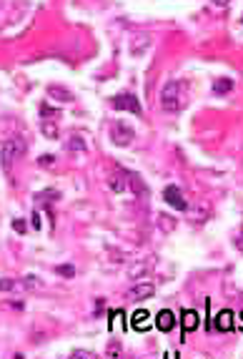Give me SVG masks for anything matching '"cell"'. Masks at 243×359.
Wrapping results in <instances>:
<instances>
[{"instance_id": "23", "label": "cell", "mask_w": 243, "mask_h": 359, "mask_svg": "<svg viewBox=\"0 0 243 359\" xmlns=\"http://www.w3.org/2000/svg\"><path fill=\"white\" fill-rule=\"evenodd\" d=\"M40 214H38V211H35V214H33V229H40Z\"/></svg>"}, {"instance_id": "17", "label": "cell", "mask_w": 243, "mask_h": 359, "mask_svg": "<svg viewBox=\"0 0 243 359\" xmlns=\"http://www.w3.org/2000/svg\"><path fill=\"white\" fill-rule=\"evenodd\" d=\"M40 126H43V133H46L48 138H55V136H58V128H55V123H50V121H43Z\"/></svg>"}, {"instance_id": "1", "label": "cell", "mask_w": 243, "mask_h": 359, "mask_svg": "<svg viewBox=\"0 0 243 359\" xmlns=\"http://www.w3.org/2000/svg\"><path fill=\"white\" fill-rule=\"evenodd\" d=\"M25 154V141L23 138H10V141H5L3 146H0V163H3V171L5 174H10V168H13V163Z\"/></svg>"}, {"instance_id": "10", "label": "cell", "mask_w": 243, "mask_h": 359, "mask_svg": "<svg viewBox=\"0 0 243 359\" xmlns=\"http://www.w3.org/2000/svg\"><path fill=\"white\" fill-rule=\"evenodd\" d=\"M48 96L55 98V101H63V103H71L75 98L68 88H63V86H48Z\"/></svg>"}, {"instance_id": "26", "label": "cell", "mask_w": 243, "mask_h": 359, "mask_svg": "<svg viewBox=\"0 0 243 359\" xmlns=\"http://www.w3.org/2000/svg\"><path fill=\"white\" fill-rule=\"evenodd\" d=\"M213 3H216L218 8H226V5H228V0H213Z\"/></svg>"}, {"instance_id": "11", "label": "cell", "mask_w": 243, "mask_h": 359, "mask_svg": "<svg viewBox=\"0 0 243 359\" xmlns=\"http://www.w3.org/2000/svg\"><path fill=\"white\" fill-rule=\"evenodd\" d=\"M133 329H138V332H146L148 329V311L146 309H138L133 314Z\"/></svg>"}, {"instance_id": "7", "label": "cell", "mask_w": 243, "mask_h": 359, "mask_svg": "<svg viewBox=\"0 0 243 359\" xmlns=\"http://www.w3.org/2000/svg\"><path fill=\"white\" fill-rule=\"evenodd\" d=\"M213 327H216L218 332H231V329H233V311H231V309H223L220 314H216Z\"/></svg>"}, {"instance_id": "19", "label": "cell", "mask_w": 243, "mask_h": 359, "mask_svg": "<svg viewBox=\"0 0 243 359\" xmlns=\"http://www.w3.org/2000/svg\"><path fill=\"white\" fill-rule=\"evenodd\" d=\"M116 324H123V311H110V327H116Z\"/></svg>"}, {"instance_id": "3", "label": "cell", "mask_w": 243, "mask_h": 359, "mask_svg": "<svg viewBox=\"0 0 243 359\" xmlns=\"http://www.w3.org/2000/svg\"><path fill=\"white\" fill-rule=\"evenodd\" d=\"M110 138H113L116 146H130L136 141V133L128 123H116L113 128H110Z\"/></svg>"}, {"instance_id": "13", "label": "cell", "mask_w": 243, "mask_h": 359, "mask_svg": "<svg viewBox=\"0 0 243 359\" xmlns=\"http://www.w3.org/2000/svg\"><path fill=\"white\" fill-rule=\"evenodd\" d=\"M110 188H113V191H128L125 171H121V176H113V179H110Z\"/></svg>"}, {"instance_id": "6", "label": "cell", "mask_w": 243, "mask_h": 359, "mask_svg": "<svg viewBox=\"0 0 243 359\" xmlns=\"http://www.w3.org/2000/svg\"><path fill=\"white\" fill-rule=\"evenodd\" d=\"M156 294V286H153L150 282H141V284H133L128 291V299H133V302H143L148 297H153Z\"/></svg>"}, {"instance_id": "18", "label": "cell", "mask_w": 243, "mask_h": 359, "mask_svg": "<svg viewBox=\"0 0 243 359\" xmlns=\"http://www.w3.org/2000/svg\"><path fill=\"white\" fill-rule=\"evenodd\" d=\"M13 231H18V234H25V231H28V224H25L23 219H15V221H13Z\"/></svg>"}, {"instance_id": "20", "label": "cell", "mask_w": 243, "mask_h": 359, "mask_svg": "<svg viewBox=\"0 0 243 359\" xmlns=\"http://www.w3.org/2000/svg\"><path fill=\"white\" fill-rule=\"evenodd\" d=\"M15 284L18 282H13V279H0V291H13Z\"/></svg>"}, {"instance_id": "24", "label": "cell", "mask_w": 243, "mask_h": 359, "mask_svg": "<svg viewBox=\"0 0 243 359\" xmlns=\"http://www.w3.org/2000/svg\"><path fill=\"white\" fill-rule=\"evenodd\" d=\"M161 221L166 224V231H170V229H173V221H170L168 216H161Z\"/></svg>"}, {"instance_id": "12", "label": "cell", "mask_w": 243, "mask_h": 359, "mask_svg": "<svg viewBox=\"0 0 243 359\" xmlns=\"http://www.w3.org/2000/svg\"><path fill=\"white\" fill-rule=\"evenodd\" d=\"M228 91H233V80L231 78H218L213 83V93H228Z\"/></svg>"}, {"instance_id": "16", "label": "cell", "mask_w": 243, "mask_h": 359, "mask_svg": "<svg viewBox=\"0 0 243 359\" xmlns=\"http://www.w3.org/2000/svg\"><path fill=\"white\" fill-rule=\"evenodd\" d=\"M23 289H28V291H35L38 286H40V282H38V277H25L23 282H18Z\"/></svg>"}, {"instance_id": "4", "label": "cell", "mask_w": 243, "mask_h": 359, "mask_svg": "<svg viewBox=\"0 0 243 359\" xmlns=\"http://www.w3.org/2000/svg\"><path fill=\"white\" fill-rule=\"evenodd\" d=\"M113 105L118 111H130V113H136V116H143V108H141V103L133 93H121L113 98Z\"/></svg>"}, {"instance_id": "5", "label": "cell", "mask_w": 243, "mask_h": 359, "mask_svg": "<svg viewBox=\"0 0 243 359\" xmlns=\"http://www.w3.org/2000/svg\"><path fill=\"white\" fill-rule=\"evenodd\" d=\"M163 201L166 204H170L175 211H188V204H186V199H183V194H181V188L178 186H166V191H163Z\"/></svg>"}, {"instance_id": "25", "label": "cell", "mask_w": 243, "mask_h": 359, "mask_svg": "<svg viewBox=\"0 0 243 359\" xmlns=\"http://www.w3.org/2000/svg\"><path fill=\"white\" fill-rule=\"evenodd\" d=\"M40 163H43V166H50V163H53V156H43Z\"/></svg>"}, {"instance_id": "21", "label": "cell", "mask_w": 243, "mask_h": 359, "mask_svg": "<svg viewBox=\"0 0 243 359\" xmlns=\"http://www.w3.org/2000/svg\"><path fill=\"white\" fill-rule=\"evenodd\" d=\"M40 116L43 118H50V116H58V111L50 108V105H40Z\"/></svg>"}, {"instance_id": "22", "label": "cell", "mask_w": 243, "mask_h": 359, "mask_svg": "<svg viewBox=\"0 0 243 359\" xmlns=\"http://www.w3.org/2000/svg\"><path fill=\"white\" fill-rule=\"evenodd\" d=\"M58 274H63V277H73L75 269H73L71 264H65V266H58Z\"/></svg>"}, {"instance_id": "8", "label": "cell", "mask_w": 243, "mask_h": 359, "mask_svg": "<svg viewBox=\"0 0 243 359\" xmlns=\"http://www.w3.org/2000/svg\"><path fill=\"white\" fill-rule=\"evenodd\" d=\"M156 327H158L161 332H170V329L175 327V314H173L170 309H161L158 316H156Z\"/></svg>"}, {"instance_id": "14", "label": "cell", "mask_w": 243, "mask_h": 359, "mask_svg": "<svg viewBox=\"0 0 243 359\" xmlns=\"http://www.w3.org/2000/svg\"><path fill=\"white\" fill-rule=\"evenodd\" d=\"M68 149H71V151H85V141H83V136H71Z\"/></svg>"}, {"instance_id": "15", "label": "cell", "mask_w": 243, "mask_h": 359, "mask_svg": "<svg viewBox=\"0 0 243 359\" xmlns=\"http://www.w3.org/2000/svg\"><path fill=\"white\" fill-rule=\"evenodd\" d=\"M58 199H60L58 191H43V194H35V201H38V204H43V201H58Z\"/></svg>"}, {"instance_id": "9", "label": "cell", "mask_w": 243, "mask_h": 359, "mask_svg": "<svg viewBox=\"0 0 243 359\" xmlns=\"http://www.w3.org/2000/svg\"><path fill=\"white\" fill-rule=\"evenodd\" d=\"M181 322H183V329L186 332H193V329H198V324H201V319H198V311H193V309H183Z\"/></svg>"}, {"instance_id": "2", "label": "cell", "mask_w": 243, "mask_h": 359, "mask_svg": "<svg viewBox=\"0 0 243 359\" xmlns=\"http://www.w3.org/2000/svg\"><path fill=\"white\" fill-rule=\"evenodd\" d=\"M161 108L168 111V113H178L183 108V103H181V86L175 80H168L163 91H161Z\"/></svg>"}]
</instances>
